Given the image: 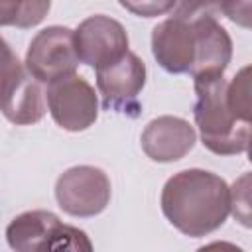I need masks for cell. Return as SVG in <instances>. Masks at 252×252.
I'll return each mask as SVG.
<instances>
[{
	"instance_id": "cell-7",
	"label": "cell",
	"mask_w": 252,
	"mask_h": 252,
	"mask_svg": "<svg viewBox=\"0 0 252 252\" xmlns=\"http://www.w3.org/2000/svg\"><path fill=\"white\" fill-rule=\"evenodd\" d=\"M79 57L75 51L73 30L65 26H49L32 37L24 67L35 81L51 83L75 73Z\"/></svg>"
},
{
	"instance_id": "cell-11",
	"label": "cell",
	"mask_w": 252,
	"mask_h": 252,
	"mask_svg": "<svg viewBox=\"0 0 252 252\" xmlns=\"http://www.w3.org/2000/svg\"><path fill=\"white\" fill-rule=\"evenodd\" d=\"M181 18L191 22L195 33V61L189 75L197 77L201 73H224L232 59V39L217 16L187 14Z\"/></svg>"
},
{
	"instance_id": "cell-4",
	"label": "cell",
	"mask_w": 252,
	"mask_h": 252,
	"mask_svg": "<svg viewBox=\"0 0 252 252\" xmlns=\"http://www.w3.org/2000/svg\"><path fill=\"white\" fill-rule=\"evenodd\" d=\"M112 187L108 175L94 165L65 169L55 183V199L63 213L79 219L100 215L110 203Z\"/></svg>"
},
{
	"instance_id": "cell-3",
	"label": "cell",
	"mask_w": 252,
	"mask_h": 252,
	"mask_svg": "<svg viewBox=\"0 0 252 252\" xmlns=\"http://www.w3.org/2000/svg\"><path fill=\"white\" fill-rule=\"evenodd\" d=\"M12 250H93V242L81 228L63 224L51 211H26L6 226Z\"/></svg>"
},
{
	"instance_id": "cell-12",
	"label": "cell",
	"mask_w": 252,
	"mask_h": 252,
	"mask_svg": "<svg viewBox=\"0 0 252 252\" xmlns=\"http://www.w3.org/2000/svg\"><path fill=\"white\" fill-rule=\"evenodd\" d=\"M0 112L18 126L35 124L45 114V93L22 63L0 89Z\"/></svg>"
},
{
	"instance_id": "cell-5",
	"label": "cell",
	"mask_w": 252,
	"mask_h": 252,
	"mask_svg": "<svg viewBox=\"0 0 252 252\" xmlns=\"http://www.w3.org/2000/svg\"><path fill=\"white\" fill-rule=\"evenodd\" d=\"M45 100L51 118L67 132H83L98 118V98L93 85L77 73L47 83Z\"/></svg>"
},
{
	"instance_id": "cell-10",
	"label": "cell",
	"mask_w": 252,
	"mask_h": 252,
	"mask_svg": "<svg viewBox=\"0 0 252 252\" xmlns=\"http://www.w3.org/2000/svg\"><path fill=\"white\" fill-rule=\"evenodd\" d=\"M152 53L161 69L173 75L189 73L195 61V33L187 18L171 16L152 30Z\"/></svg>"
},
{
	"instance_id": "cell-14",
	"label": "cell",
	"mask_w": 252,
	"mask_h": 252,
	"mask_svg": "<svg viewBox=\"0 0 252 252\" xmlns=\"http://www.w3.org/2000/svg\"><path fill=\"white\" fill-rule=\"evenodd\" d=\"M250 67H242L230 83H226V102L230 112L244 122H250Z\"/></svg>"
},
{
	"instance_id": "cell-8",
	"label": "cell",
	"mask_w": 252,
	"mask_h": 252,
	"mask_svg": "<svg viewBox=\"0 0 252 252\" xmlns=\"http://www.w3.org/2000/svg\"><path fill=\"white\" fill-rule=\"evenodd\" d=\"M75 51L79 63L93 69L118 59L128 51V33L124 26L104 14L85 18L77 30H73Z\"/></svg>"
},
{
	"instance_id": "cell-1",
	"label": "cell",
	"mask_w": 252,
	"mask_h": 252,
	"mask_svg": "<svg viewBox=\"0 0 252 252\" xmlns=\"http://www.w3.org/2000/svg\"><path fill=\"white\" fill-rule=\"evenodd\" d=\"M159 203L163 217L179 232L201 238L224 224L230 213V191L220 175L191 167L165 181Z\"/></svg>"
},
{
	"instance_id": "cell-16",
	"label": "cell",
	"mask_w": 252,
	"mask_h": 252,
	"mask_svg": "<svg viewBox=\"0 0 252 252\" xmlns=\"http://www.w3.org/2000/svg\"><path fill=\"white\" fill-rule=\"evenodd\" d=\"M124 10L140 18H158L171 12L177 0H118Z\"/></svg>"
},
{
	"instance_id": "cell-15",
	"label": "cell",
	"mask_w": 252,
	"mask_h": 252,
	"mask_svg": "<svg viewBox=\"0 0 252 252\" xmlns=\"http://www.w3.org/2000/svg\"><path fill=\"white\" fill-rule=\"evenodd\" d=\"M230 191V213L244 226H250V173H244L234 181Z\"/></svg>"
},
{
	"instance_id": "cell-18",
	"label": "cell",
	"mask_w": 252,
	"mask_h": 252,
	"mask_svg": "<svg viewBox=\"0 0 252 252\" xmlns=\"http://www.w3.org/2000/svg\"><path fill=\"white\" fill-rule=\"evenodd\" d=\"M20 65L16 53L12 51V47L8 45V41L4 37H0V89L6 83V79L14 73V69Z\"/></svg>"
},
{
	"instance_id": "cell-6",
	"label": "cell",
	"mask_w": 252,
	"mask_h": 252,
	"mask_svg": "<svg viewBox=\"0 0 252 252\" xmlns=\"http://www.w3.org/2000/svg\"><path fill=\"white\" fill-rule=\"evenodd\" d=\"M96 71V89L106 110H116L128 116L140 114V93L146 85V63L134 53L126 51L118 59L104 63Z\"/></svg>"
},
{
	"instance_id": "cell-17",
	"label": "cell",
	"mask_w": 252,
	"mask_h": 252,
	"mask_svg": "<svg viewBox=\"0 0 252 252\" xmlns=\"http://www.w3.org/2000/svg\"><path fill=\"white\" fill-rule=\"evenodd\" d=\"M220 14L240 28H250V0H220Z\"/></svg>"
},
{
	"instance_id": "cell-2",
	"label": "cell",
	"mask_w": 252,
	"mask_h": 252,
	"mask_svg": "<svg viewBox=\"0 0 252 252\" xmlns=\"http://www.w3.org/2000/svg\"><path fill=\"white\" fill-rule=\"evenodd\" d=\"M193 116L203 146L217 156H236L248 150L250 122L238 120L226 102V79L222 73H201L193 77Z\"/></svg>"
},
{
	"instance_id": "cell-9",
	"label": "cell",
	"mask_w": 252,
	"mask_h": 252,
	"mask_svg": "<svg viewBox=\"0 0 252 252\" xmlns=\"http://www.w3.org/2000/svg\"><path fill=\"white\" fill-rule=\"evenodd\" d=\"M197 142L195 128L179 116H158L146 124L140 136L144 154L158 163H171L185 158Z\"/></svg>"
},
{
	"instance_id": "cell-13",
	"label": "cell",
	"mask_w": 252,
	"mask_h": 252,
	"mask_svg": "<svg viewBox=\"0 0 252 252\" xmlns=\"http://www.w3.org/2000/svg\"><path fill=\"white\" fill-rule=\"evenodd\" d=\"M51 8V0H0V28L30 30L43 22Z\"/></svg>"
}]
</instances>
